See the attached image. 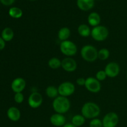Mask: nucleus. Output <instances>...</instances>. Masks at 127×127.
<instances>
[{"mask_svg":"<svg viewBox=\"0 0 127 127\" xmlns=\"http://www.w3.org/2000/svg\"><path fill=\"white\" fill-rule=\"evenodd\" d=\"M103 127H116L119 122V117L117 114L114 112H109L102 119Z\"/></svg>","mask_w":127,"mask_h":127,"instance_id":"obj_7","label":"nucleus"},{"mask_svg":"<svg viewBox=\"0 0 127 127\" xmlns=\"http://www.w3.org/2000/svg\"><path fill=\"white\" fill-rule=\"evenodd\" d=\"M43 97L40 93L33 92L31 93L28 98V104L32 109H37L42 105Z\"/></svg>","mask_w":127,"mask_h":127,"instance_id":"obj_9","label":"nucleus"},{"mask_svg":"<svg viewBox=\"0 0 127 127\" xmlns=\"http://www.w3.org/2000/svg\"><path fill=\"white\" fill-rule=\"evenodd\" d=\"M26 86V82L22 78H17L12 81L11 89L15 93H22Z\"/></svg>","mask_w":127,"mask_h":127,"instance_id":"obj_12","label":"nucleus"},{"mask_svg":"<svg viewBox=\"0 0 127 127\" xmlns=\"http://www.w3.org/2000/svg\"><path fill=\"white\" fill-rule=\"evenodd\" d=\"M88 21L89 24L90 25V26H93V27L99 26V24H100V15L95 12H91V13L88 16Z\"/></svg>","mask_w":127,"mask_h":127,"instance_id":"obj_16","label":"nucleus"},{"mask_svg":"<svg viewBox=\"0 0 127 127\" xmlns=\"http://www.w3.org/2000/svg\"><path fill=\"white\" fill-rule=\"evenodd\" d=\"M48 65L51 69H57L62 67V61L57 57H53L48 60Z\"/></svg>","mask_w":127,"mask_h":127,"instance_id":"obj_22","label":"nucleus"},{"mask_svg":"<svg viewBox=\"0 0 127 127\" xmlns=\"http://www.w3.org/2000/svg\"><path fill=\"white\" fill-rule=\"evenodd\" d=\"M31 1H35V0H31Z\"/></svg>","mask_w":127,"mask_h":127,"instance_id":"obj_32","label":"nucleus"},{"mask_svg":"<svg viewBox=\"0 0 127 127\" xmlns=\"http://www.w3.org/2000/svg\"><path fill=\"white\" fill-rule=\"evenodd\" d=\"M89 127H103L102 121L99 119H93L89 123Z\"/></svg>","mask_w":127,"mask_h":127,"instance_id":"obj_25","label":"nucleus"},{"mask_svg":"<svg viewBox=\"0 0 127 127\" xmlns=\"http://www.w3.org/2000/svg\"><path fill=\"white\" fill-rule=\"evenodd\" d=\"M22 11L17 7H11L9 10V15L12 18L19 19L22 17Z\"/></svg>","mask_w":127,"mask_h":127,"instance_id":"obj_23","label":"nucleus"},{"mask_svg":"<svg viewBox=\"0 0 127 127\" xmlns=\"http://www.w3.org/2000/svg\"><path fill=\"white\" fill-rule=\"evenodd\" d=\"M14 36V33L12 29L10 27H6L1 32V37L5 42H9L12 40Z\"/></svg>","mask_w":127,"mask_h":127,"instance_id":"obj_18","label":"nucleus"},{"mask_svg":"<svg viewBox=\"0 0 127 127\" xmlns=\"http://www.w3.org/2000/svg\"><path fill=\"white\" fill-rule=\"evenodd\" d=\"M85 117L82 114H77L74 115L71 119V124L76 127L83 126L85 124Z\"/></svg>","mask_w":127,"mask_h":127,"instance_id":"obj_20","label":"nucleus"},{"mask_svg":"<svg viewBox=\"0 0 127 127\" xmlns=\"http://www.w3.org/2000/svg\"><path fill=\"white\" fill-rule=\"evenodd\" d=\"M107 77L114 78L117 76L120 71V68L119 64L116 62H112L108 63L105 67L104 69Z\"/></svg>","mask_w":127,"mask_h":127,"instance_id":"obj_10","label":"nucleus"},{"mask_svg":"<svg viewBox=\"0 0 127 127\" xmlns=\"http://www.w3.org/2000/svg\"><path fill=\"white\" fill-rule=\"evenodd\" d=\"M14 99L15 102L16 103H17V104H21L24 101V96L23 94L22 93H17L15 94L14 97Z\"/></svg>","mask_w":127,"mask_h":127,"instance_id":"obj_27","label":"nucleus"},{"mask_svg":"<svg viewBox=\"0 0 127 127\" xmlns=\"http://www.w3.org/2000/svg\"><path fill=\"white\" fill-rule=\"evenodd\" d=\"M7 115L11 121L17 122L21 119V111L16 107H11L7 110Z\"/></svg>","mask_w":127,"mask_h":127,"instance_id":"obj_14","label":"nucleus"},{"mask_svg":"<svg viewBox=\"0 0 127 127\" xmlns=\"http://www.w3.org/2000/svg\"><path fill=\"white\" fill-rule=\"evenodd\" d=\"M61 52L68 57L74 56L78 52L77 46L74 42L70 40H64L61 42L60 45Z\"/></svg>","mask_w":127,"mask_h":127,"instance_id":"obj_5","label":"nucleus"},{"mask_svg":"<svg viewBox=\"0 0 127 127\" xmlns=\"http://www.w3.org/2000/svg\"><path fill=\"white\" fill-rule=\"evenodd\" d=\"M86 79L84 78H79L76 79V84L80 86L85 85Z\"/></svg>","mask_w":127,"mask_h":127,"instance_id":"obj_28","label":"nucleus"},{"mask_svg":"<svg viewBox=\"0 0 127 127\" xmlns=\"http://www.w3.org/2000/svg\"><path fill=\"white\" fill-rule=\"evenodd\" d=\"M71 104L69 99L66 97L59 95L53 100L52 107L56 113L64 114L70 109Z\"/></svg>","mask_w":127,"mask_h":127,"instance_id":"obj_2","label":"nucleus"},{"mask_svg":"<svg viewBox=\"0 0 127 127\" xmlns=\"http://www.w3.org/2000/svg\"><path fill=\"white\" fill-rule=\"evenodd\" d=\"M78 32L79 35L83 37H88L91 35V30L89 26L85 24H83L79 26L78 27Z\"/></svg>","mask_w":127,"mask_h":127,"instance_id":"obj_19","label":"nucleus"},{"mask_svg":"<svg viewBox=\"0 0 127 127\" xmlns=\"http://www.w3.org/2000/svg\"><path fill=\"white\" fill-rule=\"evenodd\" d=\"M109 34L108 29L104 26H97L96 27H93L91 30L92 38L97 42H102L107 39Z\"/></svg>","mask_w":127,"mask_h":127,"instance_id":"obj_4","label":"nucleus"},{"mask_svg":"<svg viewBox=\"0 0 127 127\" xmlns=\"http://www.w3.org/2000/svg\"><path fill=\"white\" fill-rule=\"evenodd\" d=\"M77 6L82 11H89L94 7V0H77Z\"/></svg>","mask_w":127,"mask_h":127,"instance_id":"obj_15","label":"nucleus"},{"mask_svg":"<svg viewBox=\"0 0 127 127\" xmlns=\"http://www.w3.org/2000/svg\"><path fill=\"white\" fill-rule=\"evenodd\" d=\"M15 0H0V2L5 6H10L14 2Z\"/></svg>","mask_w":127,"mask_h":127,"instance_id":"obj_29","label":"nucleus"},{"mask_svg":"<svg viewBox=\"0 0 127 127\" xmlns=\"http://www.w3.org/2000/svg\"><path fill=\"white\" fill-rule=\"evenodd\" d=\"M62 67L67 72H73L76 69L77 63L71 57H66L62 60Z\"/></svg>","mask_w":127,"mask_h":127,"instance_id":"obj_11","label":"nucleus"},{"mask_svg":"<svg viewBox=\"0 0 127 127\" xmlns=\"http://www.w3.org/2000/svg\"><path fill=\"white\" fill-rule=\"evenodd\" d=\"M58 90L60 95L67 97L74 94L75 91V86L71 82H63L58 87Z\"/></svg>","mask_w":127,"mask_h":127,"instance_id":"obj_6","label":"nucleus"},{"mask_svg":"<svg viewBox=\"0 0 127 127\" xmlns=\"http://www.w3.org/2000/svg\"><path fill=\"white\" fill-rule=\"evenodd\" d=\"M6 43H5V41L2 39L1 37H0V50H2L4 48Z\"/></svg>","mask_w":127,"mask_h":127,"instance_id":"obj_30","label":"nucleus"},{"mask_svg":"<svg viewBox=\"0 0 127 127\" xmlns=\"http://www.w3.org/2000/svg\"><path fill=\"white\" fill-rule=\"evenodd\" d=\"M107 77V76L106 73L104 70L99 71L95 74V78L99 81H102L105 80Z\"/></svg>","mask_w":127,"mask_h":127,"instance_id":"obj_26","label":"nucleus"},{"mask_svg":"<svg viewBox=\"0 0 127 127\" xmlns=\"http://www.w3.org/2000/svg\"><path fill=\"white\" fill-rule=\"evenodd\" d=\"M87 90L92 93H97L101 89V84L100 81L94 77H89L86 79L84 85Z\"/></svg>","mask_w":127,"mask_h":127,"instance_id":"obj_8","label":"nucleus"},{"mask_svg":"<svg viewBox=\"0 0 127 127\" xmlns=\"http://www.w3.org/2000/svg\"><path fill=\"white\" fill-rule=\"evenodd\" d=\"M46 95L47 97L51 99H55L56 97L58 96V88H56L55 86H49L46 88L45 90Z\"/></svg>","mask_w":127,"mask_h":127,"instance_id":"obj_21","label":"nucleus"},{"mask_svg":"<svg viewBox=\"0 0 127 127\" xmlns=\"http://www.w3.org/2000/svg\"><path fill=\"white\" fill-rule=\"evenodd\" d=\"M100 109L99 105L93 102H88L81 108V114L87 119H95L99 115Z\"/></svg>","mask_w":127,"mask_h":127,"instance_id":"obj_1","label":"nucleus"},{"mask_svg":"<svg viewBox=\"0 0 127 127\" xmlns=\"http://www.w3.org/2000/svg\"><path fill=\"white\" fill-rule=\"evenodd\" d=\"M81 56L84 60L88 62H94L98 59V51L91 45H86L81 49Z\"/></svg>","mask_w":127,"mask_h":127,"instance_id":"obj_3","label":"nucleus"},{"mask_svg":"<svg viewBox=\"0 0 127 127\" xmlns=\"http://www.w3.org/2000/svg\"><path fill=\"white\" fill-rule=\"evenodd\" d=\"M50 122L53 126L57 127H63L66 124V118L63 114H53L50 118Z\"/></svg>","mask_w":127,"mask_h":127,"instance_id":"obj_13","label":"nucleus"},{"mask_svg":"<svg viewBox=\"0 0 127 127\" xmlns=\"http://www.w3.org/2000/svg\"><path fill=\"white\" fill-rule=\"evenodd\" d=\"M71 31L68 27H63L59 30L58 32V37L62 42L67 40L70 37Z\"/></svg>","mask_w":127,"mask_h":127,"instance_id":"obj_17","label":"nucleus"},{"mask_svg":"<svg viewBox=\"0 0 127 127\" xmlns=\"http://www.w3.org/2000/svg\"><path fill=\"white\" fill-rule=\"evenodd\" d=\"M62 127H76L74 126V125H73V124L71 123V124H66L64 126Z\"/></svg>","mask_w":127,"mask_h":127,"instance_id":"obj_31","label":"nucleus"},{"mask_svg":"<svg viewBox=\"0 0 127 127\" xmlns=\"http://www.w3.org/2000/svg\"><path fill=\"white\" fill-rule=\"evenodd\" d=\"M110 57V52L107 48H103L98 51V58L100 60H106Z\"/></svg>","mask_w":127,"mask_h":127,"instance_id":"obj_24","label":"nucleus"}]
</instances>
